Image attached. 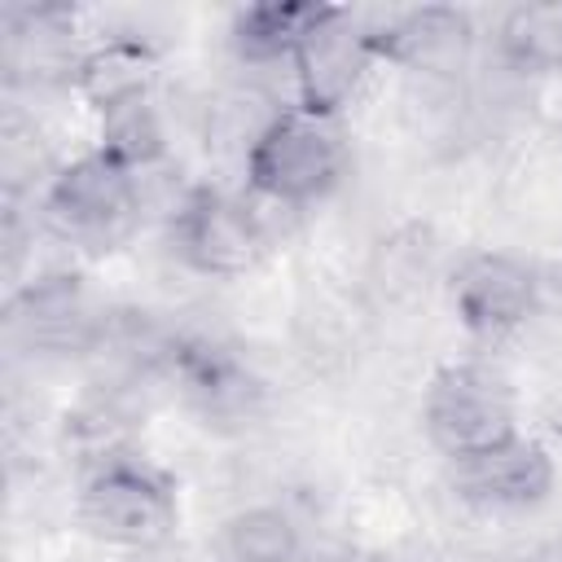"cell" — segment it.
<instances>
[{
    "mask_svg": "<svg viewBox=\"0 0 562 562\" xmlns=\"http://www.w3.org/2000/svg\"><path fill=\"white\" fill-rule=\"evenodd\" d=\"M158 83V53L149 40L140 35H110L88 44L79 75H75V92L97 110V119L149 101Z\"/></svg>",
    "mask_w": 562,
    "mask_h": 562,
    "instance_id": "12",
    "label": "cell"
},
{
    "mask_svg": "<svg viewBox=\"0 0 562 562\" xmlns=\"http://www.w3.org/2000/svg\"><path fill=\"white\" fill-rule=\"evenodd\" d=\"M342 136L338 119L312 114L303 105H277L246 149V184L277 206H312L342 180Z\"/></svg>",
    "mask_w": 562,
    "mask_h": 562,
    "instance_id": "1",
    "label": "cell"
},
{
    "mask_svg": "<svg viewBox=\"0 0 562 562\" xmlns=\"http://www.w3.org/2000/svg\"><path fill=\"white\" fill-rule=\"evenodd\" d=\"M316 4H250L233 18V48L250 66H272L294 57Z\"/></svg>",
    "mask_w": 562,
    "mask_h": 562,
    "instance_id": "15",
    "label": "cell"
},
{
    "mask_svg": "<svg viewBox=\"0 0 562 562\" xmlns=\"http://www.w3.org/2000/svg\"><path fill=\"white\" fill-rule=\"evenodd\" d=\"M553 457L544 443L514 435L501 448L452 461V487L474 509H531L553 492Z\"/></svg>",
    "mask_w": 562,
    "mask_h": 562,
    "instance_id": "11",
    "label": "cell"
},
{
    "mask_svg": "<svg viewBox=\"0 0 562 562\" xmlns=\"http://www.w3.org/2000/svg\"><path fill=\"white\" fill-rule=\"evenodd\" d=\"M527 562H562V536H553V540H544Z\"/></svg>",
    "mask_w": 562,
    "mask_h": 562,
    "instance_id": "17",
    "label": "cell"
},
{
    "mask_svg": "<svg viewBox=\"0 0 562 562\" xmlns=\"http://www.w3.org/2000/svg\"><path fill=\"white\" fill-rule=\"evenodd\" d=\"M448 299L457 321L474 338H505L527 325L540 303V277L531 263L505 250H479L457 263L448 281Z\"/></svg>",
    "mask_w": 562,
    "mask_h": 562,
    "instance_id": "7",
    "label": "cell"
},
{
    "mask_svg": "<svg viewBox=\"0 0 562 562\" xmlns=\"http://www.w3.org/2000/svg\"><path fill=\"white\" fill-rule=\"evenodd\" d=\"M4 79L9 88H57L79 75L83 44L75 31V9L66 4H13L4 9Z\"/></svg>",
    "mask_w": 562,
    "mask_h": 562,
    "instance_id": "8",
    "label": "cell"
},
{
    "mask_svg": "<svg viewBox=\"0 0 562 562\" xmlns=\"http://www.w3.org/2000/svg\"><path fill=\"white\" fill-rule=\"evenodd\" d=\"M228 562H299L303 531L290 509L281 505H246L220 531Z\"/></svg>",
    "mask_w": 562,
    "mask_h": 562,
    "instance_id": "14",
    "label": "cell"
},
{
    "mask_svg": "<svg viewBox=\"0 0 562 562\" xmlns=\"http://www.w3.org/2000/svg\"><path fill=\"white\" fill-rule=\"evenodd\" d=\"M422 426L448 461H465L509 443L518 435V408L505 378L487 364H448L426 386Z\"/></svg>",
    "mask_w": 562,
    "mask_h": 562,
    "instance_id": "5",
    "label": "cell"
},
{
    "mask_svg": "<svg viewBox=\"0 0 562 562\" xmlns=\"http://www.w3.org/2000/svg\"><path fill=\"white\" fill-rule=\"evenodd\" d=\"M97 149H105L110 158H119V162L132 167L136 176L154 171V167L167 158V127H162V114H158L154 97L105 114V119H101V140H97Z\"/></svg>",
    "mask_w": 562,
    "mask_h": 562,
    "instance_id": "16",
    "label": "cell"
},
{
    "mask_svg": "<svg viewBox=\"0 0 562 562\" xmlns=\"http://www.w3.org/2000/svg\"><path fill=\"white\" fill-rule=\"evenodd\" d=\"M79 522L101 544L149 553L176 536L180 501L167 474H158L140 457H119L83 474Z\"/></svg>",
    "mask_w": 562,
    "mask_h": 562,
    "instance_id": "3",
    "label": "cell"
},
{
    "mask_svg": "<svg viewBox=\"0 0 562 562\" xmlns=\"http://www.w3.org/2000/svg\"><path fill=\"white\" fill-rule=\"evenodd\" d=\"M373 40L378 61H395L417 75H457L474 48V22L452 4L391 9L386 18L373 13Z\"/></svg>",
    "mask_w": 562,
    "mask_h": 562,
    "instance_id": "10",
    "label": "cell"
},
{
    "mask_svg": "<svg viewBox=\"0 0 562 562\" xmlns=\"http://www.w3.org/2000/svg\"><path fill=\"white\" fill-rule=\"evenodd\" d=\"M171 241L202 277H241L263 259L268 228L246 198L198 184L171 206Z\"/></svg>",
    "mask_w": 562,
    "mask_h": 562,
    "instance_id": "6",
    "label": "cell"
},
{
    "mask_svg": "<svg viewBox=\"0 0 562 562\" xmlns=\"http://www.w3.org/2000/svg\"><path fill=\"white\" fill-rule=\"evenodd\" d=\"M373 61H378L373 13H356L342 4H316L312 22L290 57L294 105L338 119L356 101Z\"/></svg>",
    "mask_w": 562,
    "mask_h": 562,
    "instance_id": "4",
    "label": "cell"
},
{
    "mask_svg": "<svg viewBox=\"0 0 562 562\" xmlns=\"http://www.w3.org/2000/svg\"><path fill=\"white\" fill-rule=\"evenodd\" d=\"M40 220L57 241L110 250L140 220V176L105 149H88L48 176Z\"/></svg>",
    "mask_w": 562,
    "mask_h": 562,
    "instance_id": "2",
    "label": "cell"
},
{
    "mask_svg": "<svg viewBox=\"0 0 562 562\" xmlns=\"http://www.w3.org/2000/svg\"><path fill=\"white\" fill-rule=\"evenodd\" d=\"M496 53L518 75H562V0L509 4L496 22Z\"/></svg>",
    "mask_w": 562,
    "mask_h": 562,
    "instance_id": "13",
    "label": "cell"
},
{
    "mask_svg": "<svg viewBox=\"0 0 562 562\" xmlns=\"http://www.w3.org/2000/svg\"><path fill=\"white\" fill-rule=\"evenodd\" d=\"M9 329L40 356H79L105 338V321L92 312L83 277L48 272L9 303Z\"/></svg>",
    "mask_w": 562,
    "mask_h": 562,
    "instance_id": "9",
    "label": "cell"
}]
</instances>
